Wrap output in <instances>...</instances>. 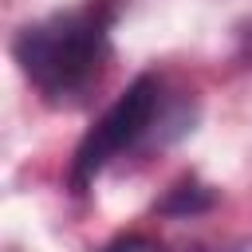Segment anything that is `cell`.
<instances>
[{"mask_svg":"<svg viewBox=\"0 0 252 252\" xmlns=\"http://www.w3.org/2000/svg\"><path fill=\"white\" fill-rule=\"evenodd\" d=\"M114 16L118 0H87L47 20L24 24L12 39V59L47 102H75L106 71Z\"/></svg>","mask_w":252,"mask_h":252,"instance_id":"6da1fadb","label":"cell"},{"mask_svg":"<svg viewBox=\"0 0 252 252\" xmlns=\"http://www.w3.org/2000/svg\"><path fill=\"white\" fill-rule=\"evenodd\" d=\"M158 114H161V83L154 75H138L106 106V114L83 134V142L75 150V161H71V185L87 189L114 158L134 150L158 126Z\"/></svg>","mask_w":252,"mask_h":252,"instance_id":"7a4b0ae2","label":"cell"},{"mask_svg":"<svg viewBox=\"0 0 252 252\" xmlns=\"http://www.w3.org/2000/svg\"><path fill=\"white\" fill-rule=\"evenodd\" d=\"M213 197L201 189V185H193V181H185V185H177L173 193H169V201L161 205L165 213H197V209H205Z\"/></svg>","mask_w":252,"mask_h":252,"instance_id":"3957f363","label":"cell"},{"mask_svg":"<svg viewBox=\"0 0 252 252\" xmlns=\"http://www.w3.org/2000/svg\"><path fill=\"white\" fill-rule=\"evenodd\" d=\"M102 252H161L150 236H122V240H114V244H106Z\"/></svg>","mask_w":252,"mask_h":252,"instance_id":"277c9868","label":"cell"}]
</instances>
